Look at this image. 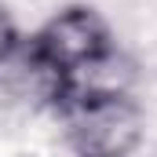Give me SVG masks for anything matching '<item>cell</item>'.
I'll return each instance as SVG.
<instances>
[{
  "label": "cell",
  "instance_id": "7a4b0ae2",
  "mask_svg": "<svg viewBox=\"0 0 157 157\" xmlns=\"http://www.w3.org/2000/svg\"><path fill=\"white\" fill-rule=\"evenodd\" d=\"M62 124L73 157H132L146 135V113L135 95L77 106L62 113Z\"/></svg>",
  "mask_w": 157,
  "mask_h": 157
},
{
  "label": "cell",
  "instance_id": "277c9868",
  "mask_svg": "<svg viewBox=\"0 0 157 157\" xmlns=\"http://www.w3.org/2000/svg\"><path fill=\"white\" fill-rule=\"evenodd\" d=\"M22 29H18V22L11 18V11L0 4V62H7L18 48H22Z\"/></svg>",
  "mask_w": 157,
  "mask_h": 157
},
{
  "label": "cell",
  "instance_id": "3957f363",
  "mask_svg": "<svg viewBox=\"0 0 157 157\" xmlns=\"http://www.w3.org/2000/svg\"><path fill=\"white\" fill-rule=\"evenodd\" d=\"M135 84H139V62L128 51H121L117 44H110L106 51H99L84 66H77L66 77L55 80L51 95H48V106L62 117V113L88 106V102L128 99V95H135Z\"/></svg>",
  "mask_w": 157,
  "mask_h": 157
},
{
  "label": "cell",
  "instance_id": "6da1fadb",
  "mask_svg": "<svg viewBox=\"0 0 157 157\" xmlns=\"http://www.w3.org/2000/svg\"><path fill=\"white\" fill-rule=\"evenodd\" d=\"M110 44H117V40L110 33L106 18L88 4H70V7L55 11L37 33L26 37V55L55 84L70 70H77L88 59H95L99 51H106Z\"/></svg>",
  "mask_w": 157,
  "mask_h": 157
}]
</instances>
